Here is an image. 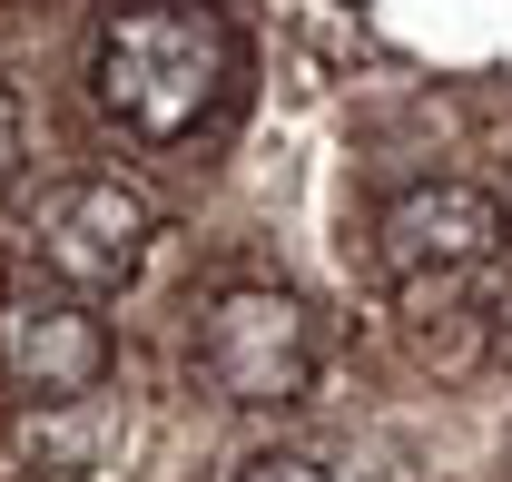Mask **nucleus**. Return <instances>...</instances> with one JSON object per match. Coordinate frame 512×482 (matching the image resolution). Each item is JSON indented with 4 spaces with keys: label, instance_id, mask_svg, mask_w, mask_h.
Instances as JSON below:
<instances>
[{
    "label": "nucleus",
    "instance_id": "1",
    "mask_svg": "<svg viewBox=\"0 0 512 482\" xmlns=\"http://www.w3.org/2000/svg\"><path fill=\"white\" fill-rule=\"evenodd\" d=\"M227 79H237V40H227V20L207 0H138V10H119L99 30V50H89L99 109L128 138H148V148L188 138L227 99Z\"/></svg>",
    "mask_w": 512,
    "mask_h": 482
},
{
    "label": "nucleus",
    "instance_id": "2",
    "mask_svg": "<svg viewBox=\"0 0 512 482\" xmlns=\"http://www.w3.org/2000/svg\"><path fill=\"white\" fill-rule=\"evenodd\" d=\"M197 374L227 394V404H296L316 384V315L286 296V286H227L197 325Z\"/></svg>",
    "mask_w": 512,
    "mask_h": 482
},
{
    "label": "nucleus",
    "instance_id": "3",
    "mask_svg": "<svg viewBox=\"0 0 512 482\" xmlns=\"http://www.w3.org/2000/svg\"><path fill=\"white\" fill-rule=\"evenodd\" d=\"M512 246V207L493 187H414V197H394L375 227V256L384 276H394V296H444V286H473V276H493Z\"/></svg>",
    "mask_w": 512,
    "mask_h": 482
},
{
    "label": "nucleus",
    "instance_id": "4",
    "mask_svg": "<svg viewBox=\"0 0 512 482\" xmlns=\"http://www.w3.org/2000/svg\"><path fill=\"white\" fill-rule=\"evenodd\" d=\"M109 325H99V305L79 296L69 276H10L0 286V374L30 394V404H79V394H99L109 384Z\"/></svg>",
    "mask_w": 512,
    "mask_h": 482
},
{
    "label": "nucleus",
    "instance_id": "5",
    "mask_svg": "<svg viewBox=\"0 0 512 482\" xmlns=\"http://www.w3.org/2000/svg\"><path fill=\"white\" fill-rule=\"evenodd\" d=\"M148 246H158V207H148L128 178H60V187H40V266L69 276L79 296L138 286Z\"/></svg>",
    "mask_w": 512,
    "mask_h": 482
},
{
    "label": "nucleus",
    "instance_id": "6",
    "mask_svg": "<svg viewBox=\"0 0 512 482\" xmlns=\"http://www.w3.org/2000/svg\"><path fill=\"white\" fill-rule=\"evenodd\" d=\"M237 482H325V463H306V453H256Z\"/></svg>",
    "mask_w": 512,
    "mask_h": 482
},
{
    "label": "nucleus",
    "instance_id": "7",
    "mask_svg": "<svg viewBox=\"0 0 512 482\" xmlns=\"http://www.w3.org/2000/svg\"><path fill=\"white\" fill-rule=\"evenodd\" d=\"M20 178V109H10V89H0V187Z\"/></svg>",
    "mask_w": 512,
    "mask_h": 482
}]
</instances>
